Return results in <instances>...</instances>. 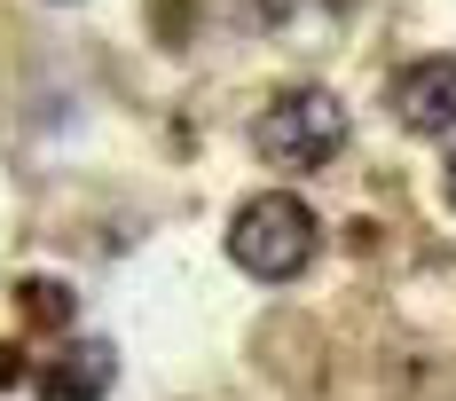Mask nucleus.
<instances>
[{"label": "nucleus", "instance_id": "1", "mask_svg": "<svg viewBox=\"0 0 456 401\" xmlns=\"http://www.w3.org/2000/svg\"><path fill=\"white\" fill-rule=\"evenodd\" d=\"M315 244H322V228H315V213H307L291 189L244 197L236 221H228V260L244 267V275H260V283H291L299 267L315 260Z\"/></svg>", "mask_w": 456, "mask_h": 401}, {"label": "nucleus", "instance_id": "2", "mask_svg": "<svg viewBox=\"0 0 456 401\" xmlns=\"http://www.w3.org/2000/svg\"><path fill=\"white\" fill-rule=\"evenodd\" d=\"M252 142H260V158H268V166L315 174V166H330V150L346 142V102H338L330 87H291L283 102L260 110Z\"/></svg>", "mask_w": 456, "mask_h": 401}, {"label": "nucleus", "instance_id": "3", "mask_svg": "<svg viewBox=\"0 0 456 401\" xmlns=\"http://www.w3.org/2000/svg\"><path fill=\"white\" fill-rule=\"evenodd\" d=\"M386 110L410 134H449L456 127V55H417V63H402L394 87H386Z\"/></svg>", "mask_w": 456, "mask_h": 401}, {"label": "nucleus", "instance_id": "4", "mask_svg": "<svg viewBox=\"0 0 456 401\" xmlns=\"http://www.w3.org/2000/svg\"><path fill=\"white\" fill-rule=\"evenodd\" d=\"M110 378H118V355H110L102 339H79V347H63V355L40 370V401H102Z\"/></svg>", "mask_w": 456, "mask_h": 401}, {"label": "nucleus", "instance_id": "5", "mask_svg": "<svg viewBox=\"0 0 456 401\" xmlns=\"http://www.w3.org/2000/svg\"><path fill=\"white\" fill-rule=\"evenodd\" d=\"M16 299H24L32 323H71V291H63L55 275H24V283H16Z\"/></svg>", "mask_w": 456, "mask_h": 401}, {"label": "nucleus", "instance_id": "6", "mask_svg": "<svg viewBox=\"0 0 456 401\" xmlns=\"http://www.w3.org/2000/svg\"><path fill=\"white\" fill-rule=\"evenodd\" d=\"M8 378H24V355H16V347L0 339V386H8Z\"/></svg>", "mask_w": 456, "mask_h": 401}, {"label": "nucleus", "instance_id": "7", "mask_svg": "<svg viewBox=\"0 0 456 401\" xmlns=\"http://www.w3.org/2000/svg\"><path fill=\"white\" fill-rule=\"evenodd\" d=\"M441 189H449V205H456V150H449V174H441Z\"/></svg>", "mask_w": 456, "mask_h": 401}]
</instances>
